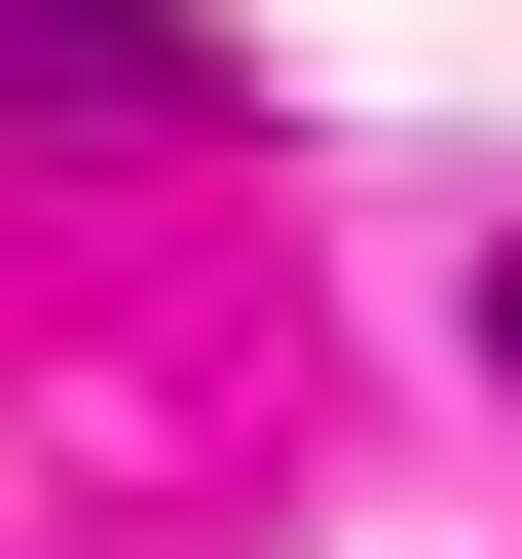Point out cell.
Wrapping results in <instances>:
<instances>
[{
    "mask_svg": "<svg viewBox=\"0 0 522 559\" xmlns=\"http://www.w3.org/2000/svg\"><path fill=\"white\" fill-rule=\"evenodd\" d=\"M0 112H224L187 0H0Z\"/></svg>",
    "mask_w": 522,
    "mask_h": 559,
    "instance_id": "obj_1",
    "label": "cell"
}]
</instances>
